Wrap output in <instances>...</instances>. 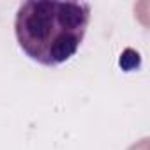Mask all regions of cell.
Masks as SVG:
<instances>
[{
  "mask_svg": "<svg viewBox=\"0 0 150 150\" xmlns=\"http://www.w3.org/2000/svg\"><path fill=\"white\" fill-rule=\"evenodd\" d=\"M90 14L88 2L30 0L18 7L14 34L27 57L41 65L55 67L76 55Z\"/></svg>",
  "mask_w": 150,
  "mask_h": 150,
  "instance_id": "cell-1",
  "label": "cell"
}]
</instances>
